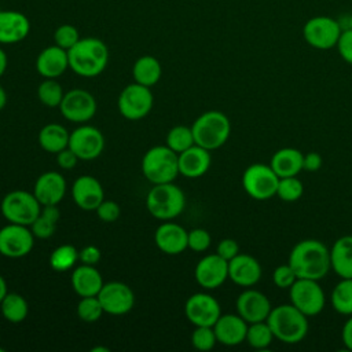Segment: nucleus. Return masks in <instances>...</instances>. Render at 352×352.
Wrapping results in <instances>:
<instances>
[{
    "label": "nucleus",
    "instance_id": "nucleus-5",
    "mask_svg": "<svg viewBox=\"0 0 352 352\" xmlns=\"http://www.w3.org/2000/svg\"><path fill=\"white\" fill-rule=\"evenodd\" d=\"M186 206L184 192L173 183L154 184L146 197L148 213L160 220H172L177 217Z\"/></svg>",
    "mask_w": 352,
    "mask_h": 352
},
{
    "label": "nucleus",
    "instance_id": "nucleus-15",
    "mask_svg": "<svg viewBox=\"0 0 352 352\" xmlns=\"http://www.w3.org/2000/svg\"><path fill=\"white\" fill-rule=\"evenodd\" d=\"M184 314L194 326H213L221 315V308L213 296L194 293L186 301Z\"/></svg>",
    "mask_w": 352,
    "mask_h": 352
},
{
    "label": "nucleus",
    "instance_id": "nucleus-49",
    "mask_svg": "<svg viewBox=\"0 0 352 352\" xmlns=\"http://www.w3.org/2000/svg\"><path fill=\"white\" fill-rule=\"evenodd\" d=\"M77 161H78V157H77L69 147H66V148H63L62 151L56 153V162H58V165H59L60 168H63V169H72V168H74L76 164H77Z\"/></svg>",
    "mask_w": 352,
    "mask_h": 352
},
{
    "label": "nucleus",
    "instance_id": "nucleus-45",
    "mask_svg": "<svg viewBox=\"0 0 352 352\" xmlns=\"http://www.w3.org/2000/svg\"><path fill=\"white\" fill-rule=\"evenodd\" d=\"M98 217L104 223H113L120 217V206L114 201L103 199L96 208Z\"/></svg>",
    "mask_w": 352,
    "mask_h": 352
},
{
    "label": "nucleus",
    "instance_id": "nucleus-8",
    "mask_svg": "<svg viewBox=\"0 0 352 352\" xmlns=\"http://www.w3.org/2000/svg\"><path fill=\"white\" fill-rule=\"evenodd\" d=\"M279 176L265 164H252L242 175V187L256 201H267L276 195Z\"/></svg>",
    "mask_w": 352,
    "mask_h": 352
},
{
    "label": "nucleus",
    "instance_id": "nucleus-32",
    "mask_svg": "<svg viewBox=\"0 0 352 352\" xmlns=\"http://www.w3.org/2000/svg\"><path fill=\"white\" fill-rule=\"evenodd\" d=\"M60 212L56 205H45L41 208L37 219L30 224V230L36 238L47 239L54 235L56 230Z\"/></svg>",
    "mask_w": 352,
    "mask_h": 352
},
{
    "label": "nucleus",
    "instance_id": "nucleus-11",
    "mask_svg": "<svg viewBox=\"0 0 352 352\" xmlns=\"http://www.w3.org/2000/svg\"><path fill=\"white\" fill-rule=\"evenodd\" d=\"M153 102L154 98L150 87L132 82L121 91L118 96V110L125 118L136 121L150 113Z\"/></svg>",
    "mask_w": 352,
    "mask_h": 352
},
{
    "label": "nucleus",
    "instance_id": "nucleus-13",
    "mask_svg": "<svg viewBox=\"0 0 352 352\" xmlns=\"http://www.w3.org/2000/svg\"><path fill=\"white\" fill-rule=\"evenodd\" d=\"M67 147L78 157V160H95L104 148V138L98 128L82 125L70 133Z\"/></svg>",
    "mask_w": 352,
    "mask_h": 352
},
{
    "label": "nucleus",
    "instance_id": "nucleus-35",
    "mask_svg": "<svg viewBox=\"0 0 352 352\" xmlns=\"http://www.w3.org/2000/svg\"><path fill=\"white\" fill-rule=\"evenodd\" d=\"M78 260V250L69 243L60 245L52 250L50 256V265L58 272H65L72 270Z\"/></svg>",
    "mask_w": 352,
    "mask_h": 352
},
{
    "label": "nucleus",
    "instance_id": "nucleus-7",
    "mask_svg": "<svg viewBox=\"0 0 352 352\" xmlns=\"http://www.w3.org/2000/svg\"><path fill=\"white\" fill-rule=\"evenodd\" d=\"M1 214L8 223L30 226L41 212V204L33 192L15 190L4 195L0 204Z\"/></svg>",
    "mask_w": 352,
    "mask_h": 352
},
{
    "label": "nucleus",
    "instance_id": "nucleus-56",
    "mask_svg": "<svg viewBox=\"0 0 352 352\" xmlns=\"http://www.w3.org/2000/svg\"><path fill=\"white\" fill-rule=\"evenodd\" d=\"M91 351L92 352H109V348H106V346H94Z\"/></svg>",
    "mask_w": 352,
    "mask_h": 352
},
{
    "label": "nucleus",
    "instance_id": "nucleus-52",
    "mask_svg": "<svg viewBox=\"0 0 352 352\" xmlns=\"http://www.w3.org/2000/svg\"><path fill=\"white\" fill-rule=\"evenodd\" d=\"M337 19H338L340 26H341L342 30H352V12L344 14Z\"/></svg>",
    "mask_w": 352,
    "mask_h": 352
},
{
    "label": "nucleus",
    "instance_id": "nucleus-53",
    "mask_svg": "<svg viewBox=\"0 0 352 352\" xmlns=\"http://www.w3.org/2000/svg\"><path fill=\"white\" fill-rule=\"evenodd\" d=\"M6 69H7V55H6V52L0 48V77L4 74Z\"/></svg>",
    "mask_w": 352,
    "mask_h": 352
},
{
    "label": "nucleus",
    "instance_id": "nucleus-4",
    "mask_svg": "<svg viewBox=\"0 0 352 352\" xmlns=\"http://www.w3.org/2000/svg\"><path fill=\"white\" fill-rule=\"evenodd\" d=\"M195 144L216 150L221 147L230 138L231 122L228 117L219 110H209L202 113L191 126Z\"/></svg>",
    "mask_w": 352,
    "mask_h": 352
},
{
    "label": "nucleus",
    "instance_id": "nucleus-34",
    "mask_svg": "<svg viewBox=\"0 0 352 352\" xmlns=\"http://www.w3.org/2000/svg\"><path fill=\"white\" fill-rule=\"evenodd\" d=\"M331 305L336 312L351 316L352 315V278H341L331 292Z\"/></svg>",
    "mask_w": 352,
    "mask_h": 352
},
{
    "label": "nucleus",
    "instance_id": "nucleus-16",
    "mask_svg": "<svg viewBox=\"0 0 352 352\" xmlns=\"http://www.w3.org/2000/svg\"><path fill=\"white\" fill-rule=\"evenodd\" d=\"M98 298L103 307V311L110 315L128 314L135 304V294L132 289L122 282L103 283Z\"/></svg>",
    "mask_w": 352,
    "mask_h": 352
},
{
    "label": "nucleus",
    "instance_id": "nucleus-51",
    "mask_svg": "<svg viewBox=\"0 0 352 352\" xmlns=\"http://www.w3.org/2000/svg\"><path fill=\"white\" fill-rule=\"evenodd\" d=\"M341 337H342V342L344 345L352 351V315L349 316V319L344 323L342 330H341Z\"/></svg>",
    "mask_w": 352,
    "mask_h": 352
},
{
    "label": "nucleus",
    "instance_id": "nucleus-33",
    "mask_svg": "<svg viewBox=\"0 0 352 352\" xmlns=\"http://www.w3.org/2000/svg\"><path fill=\"white\" fill-rule=\"evenodd\" d=\"M0 311L6 320L11 323H21L29 314V305L21 294L7 293L0 302Z\"/></svg>",
    "mask_w": 352,
    "mask_h": 352
},
{
    "label": "nucleus",
    "instance_id": "nucleus-50",
    "mask_svg": "<svg viewBox=\"0 0 352 352\" xmlns=\"http://www.w3.org/2000/svg\"><path fill=\"white\" fill-rule=\"evenodd\" d=\"M320 166H322V157L318 153L311 151L308 154H304L302 169L308 172H316L320 169Z\"/></svg>",
    "mask_w": 352,
    "mask_h": 352
},
{
    "label": "nucleus",
    "instance_id": "nucleus-10",
    "mask_svg": "<svg viewBox=\"0 0 352 352\" xmlns=\"http://www.w3.org/2000/svg\"><path fill=\"white\" fill-rule=\"evenodd\" d=\"M289 296L292 304L307 316L320 314L326 304V296L318 280L297 278L290 286Z\"/></svg>",
    "mask_w": 352,
    "mask_h": 352
},
{
    "label": "nucleus",
    "instance_id": "nucleus-31",
    "mask_svg": "<svg viewBox=\"0 0 352 352\" xmlns=\"http://www.w3.org/2000/svg\"><path fill=\"white\" fill-rule=\"evenodd\" d=\"M162 67L157 58L151 55H143L136 59L132 67V76L135 82L144 87H153L161 78Z\"/></svg>",
    "mask_w": 352,
    "mask_h": 352
},
{
    "label": "nucleus",
    "instance_id": "nucleus-21",
    "mask_svg": "<svg viewBox=\"0 0 352 352\" xmlns=\"http://www.w3.org/2000/svg\"><path fill=\"white\" fill-rule=\"evenodd\" d=\"M66 192V180L59 172L50 170L40 175L34 183L33 194L41 206L58 205Z\"/></svg>",
    "mask_w": 352,
    "mask_h": 352
},
{
    "label": "nucleus",
    "instance_id": "nucleus-20",
    "mask_svg": "<svg viewBox=\"0 0 352 352\" xmlns=\"http://www.w3.org/2000/svg\"><path fill=\"white\" fill-rule=\"evenodd\" d=\"M228 278L238 286L250 287L261 278V265L250 254L238 253L228 261Z\"/></svg>",
    "mask_w": 352,
    "mask_h": 352
},
{
    "label": "nucleus",
    "instance_id": "nucleus-48",
    "mask_svg": "<svg viewBox=\"0 0 352 352\" xmlns=\"http://www.w3.org/2000/svg\"><path fill=\"white\" fill-rule=\"evenodd\" d=\"M78 260L81 264L95 265L100 260V250L95 245H87L78 252Z\"/></svg>",
    "mask_w": 352,
    "mask_h": 352
},
{
    "label": "nucleus",
    "instance_id": "nucleus-6",
    "mask_svg": "<svg viewBox=\"0 0 352 352\" xmlns=\"http://www.w3.org/2000/svg\"><path fill=\"white\" fill-rule=\"evenodd\" d=\"M142 172L153 184L172 183L179 175L177 153L165 146H154L142 158Z\"/></svg>",
    "mask_w": 352,
    "mask_h": 352
},
{
    "label": "nucleus",
    "instance_id": "nucleus-18",
    "mask_svg": "<svg viewBox=\"0 0 352 352\" xmlns=\"http://www.w3.org/2000/svg\"><path fill=\"white\" fill-rule=\"evenodd\" d=\"M236 312L248 323L267 320L272 307L270 298L260 290L246 289L236 298Z\"/></svg>",
    "mask_w": 352,
    "mask_h": 352
},
{
    "label": "nucleus",
    "instance_id": "nucleus-46",
    "mask_svg": "<svg viewBox=\"0 0 352 352\" xmlns=\"http://www.w3.org/2000/svg\"><path fill=\"white\" fill-rule=\"evenodd\" d=\"M340 56L352 65V30H342L336 45Z\"/></svg>",
    "mask_w": 352,
    "mask_h": 352
},
{
    "label": "nucleus",
    "instance_id": "nucleus-9",
    "mask_svg": "<svg viewBox=\"0 0 352 352\" xmlns=\"http://www.w3.org/2000/svg\"><path fill=\"white\" fill-rule=\"evenodd\" d=\"M338 19L327 15L311 16L302 26V37L305 43L315 50H330L337 45L341 36Z\"/></svg>",
    "mask_w": 352,
    "mask_h": 352
},
{
    "label": "nucleus",
    "instance_id": "nucleus-2",
    "mask_svg": "<svg viewBox=\"0 0 352 352\" xmlns=\"http://www.w3.org/2000/svg\"><path fill=\"white\" fill-rule=\"evenodd\" d=\"M69 67L81 77H96L107 66V45L96 37L80 38L67 50Z\"/></svg>",
    "mask_w": 352,
    "mask_h": 352
},
{
    "label": "nucleus",
    "instance_id": "nucleus-26",
    "mask_svg": "<svg viewBox=\"0 0 352 352\" xmlns=\"http://www.w3.org/2000/svg\"><path fill=\"white\" fill-rule=\"evenodd\" d=\"M67 67V50H63L56 44L45 47L36 59V69L44 78H56L62 76Z\"/></svg>",
    "mask_w": 352,
    "mask_h": 352
},
{
    "label": "nucleus",
    "instance_id": "nucleus-39",
    "mask_svg": "<svg viewBox=\"0 0 352 352\" xmlns=\"http://www.w3.org/2000/svg\"><path fill=\"white\" fill-rule=\"evenodd\" d=\"M103 307L98 298V296L81 297L77 304V316L87 323H92L100 319L103 315Z\"/></svg>",
    "mask_w": 352,
    "mask_h": 352
},
{
    "label": "nucleus",
    "instance_id": "nucleus-3",
    "mask_svg": "<svg viewBox=\"0 0 352 352\" xmlns=\"http://www.w3.org/2000/svg\"><path fill=\"white\" fill-rule=\"evenodd\" d=\"M307 318V315L290 302L272 308L267 318V323L276 340L285 344H297L302 341L308 333L309 324Z\"/></svg>",
    "mask_w": 352,
    "mask_h": 352
},
{
    "label": "nucleus",
    "instance_id": "nucleus-29",
    "mask_svg": "<svg viewBox=\"0 0 352 352\" xmlns=\"http://www.w3.org/2000/svg\"><path fill=\"white\" fill-rule=\"evenodd\" d=\"M330 263L340 278H352V235H344L333 243Z\"/></svg>",
    "mask_w": 352,
    "mask_h": 352
},
{
    "label": "nucleus",
    "instance_id": "nucleus-43",
    "mask_svg": "<svg viewBox=\"0 0 352 352\" xmlns=\"http://www.w3.org/2000/svg\"><path fill=\"white\" fill-rule=\"evenodd\" d=\"M296 280L297 275L289 263L278 265L272 272V282L279 289H290Z\"/></svg>",
    "mask_w": 352,
    "mask_h": 352
},
{
    "label": "nucleus",
    "instance_id": "nucleus-24",
    "mask_svg": "<svg viewBox=\"0 0 352 352\" xmlns=\"http://www.w3.org/2000/svg\"><path fill=\"white\" fill-rule=\"evenodd\" d=\"M212 158L209 150L192 144L187 150L177 154V164H179V173L188 179H197L204 176L209 166Z\"/></svg>",
    "mask_w": 352,
    "mask_h": 352
},
{
    "label": "nucleus",
    "instance_id": "nucleus-14",
    "mask_svg": "<svg viewBox=\"0 0 352 352\" xmlns=\"http://www.w3.org/2000/svg\"><path fill=\"white\" fill-rule=\"evenodd\" d=\"M59 109L66 120L81 124L89 121L95 116L96 100L88 91L76 88L63 95Z\"/></svg>",
    "mask_w": 352,
    "mask_h": 352
},
{
    "label": "nucleus",
    "instance_id": "nucleus-44",
    "mask_svg": "<svg viewBox=\"0 0 352 352\" xmlns=\"http://www.w3.org/2000/svg\"><path fill=\"white\" fill-rule=\"evenodd\" d=\"M210 234L204 228H194L188 231L187 246L194 252H205L210 246Z\"/></svg>",
    "mask_w": 352,
    "mask_h": 352
},
{
    "label": "nucleus",
    "instance_id": "nucleus-25",
    "mask_svg": "<svg viewBox=\"0 0 352 352\" xmlns=\"http://www.w3.org/2000/svg\"><path fill=\"white\" fill-rule=\"evenodd\" d=\"M187 235L188 232L177 223L165 221L155 230L154 242L165 254H180L188 248Z\"/></svg>",
    "mask_w": 352,
    "mask_h": 352
},
{
    "label": "nucleus",
    "instance_id": "nucleus-40",
    "mask_svg": "<svg viewBox=\"0 0 352 352\" xmlns=\"http://www.w3.org/2000/svg\"><path fill=\"white\" fill-rule=\"evenodd\" d=\"M304 192V186L297 176L289 177H279L276 195L285 202H294L301 198Z\"/></svg>",
    "mask_w": 352,
    "mask_h": 352
},
{
    "label": "nucleus",
    "instance_id": "nucleus-42",
    "mask_svg": "<svg viewBox=\"0 0 352 352\" xmlns=\"http://www.w3.org/2000/svg\"><path fill=\"white\" fill-rule=\"evenodd\" d=\"M80 40V34L76 26L65 23L56 28L54 33V41L63 50H70Z\"/></svg>",
    "mask_w": 352,
    "mask_h": 352
},
{
    "label": "nucleus",
    "instance_id": "nucleus-19",
    "mask_svg": "<svg viewBox=\"0 0 352 352\" xmlns=\"http://www.w3.org/2000/svg\"><path fill=\"white\" fill-rule=\"evenodd\" d=\"M72 195L76 205L82 210H96L99 204L104 199V191L98 179L89 175L80 176L74 180Z\"/></svg>",
    "mask_w": 352,
    "mask_h": 352
},
{
    "label": "nucleus",
    "instance_id": "nucleus-55",
    "mask_svg": "<svg viewBox=\"0 0 352 352\" xmlns=\"http://www.w3.org/2000/svg\"><path fill=\"white\" fill-rule=\"evenodd\" d=\"M6 103H7V94H6L4 88L0 85V110H3Z\"/></svg>",
    "mask_w": 352,
    "mask_h": 352
},
{
    "label": "nucleus",
    "instance_id": "nucleus-27",
    "mask_svg": "<svg viewBox=\"0 0 352 352\" xmlns=\"http://www.w3.org/2000/svg\"><path fill=\"white\" fill-rule=\"evenodd\" d=\"M102 286L103 279L95 265L81 264L74 268L72 274V287L80 297L98 296Z\"/></svg>",
    "mask_w": 352,
    "mask_h": 352
},
{
    "label": "nucleus",
    "instance_id": "nucleus-36",
    "mask_svg": "<svg viewBox=\"0 0 352 352\" xmlns=\"http://www.w3.org/2000/svg\"><path fill=\"white\" fill-rule=\"evenodd\" d=\"M274 338H275L274 333H272L270 324L267 323V320L249 323L245 341H248V344L252 348H254V349H267L271 345Z\"/></svg>",
    "mask_w": 352,
    "mask_h": 352
},
{
    "label": "nucleus",
    "instance_id": "nucleus-28",
    "mask_svg": "<svg viewBox=\"0 0 352 352\" xmlns=\"http://www.w3.org/2000/svg\"><path fill=\"white\" fill-rule=\"evenodd\" d=\"M304 154L293 147H283L271 157L270 166L279 177L297 176L302 170Z\"/></svg>",
    "mask_w": 352,
    "mask_h": 352
},
{
    "label": "nucleus",
    "instance_id": "nucleus-41",
    "mask_svg": "<svg viewBox=\"0 0 352 352\" xmlns=\"http://www.w3.org/2000/svg\"><path fill=\"white\" fill-rule=\"evenodd\" d=\"M217 342L213 326H195L191 334V344L198 351H210Z\"/></svg>",
    "mask_w": 352,
    "mask_h": 352
},
{
    "label": "nucleus",
    "instance_id": "nucleus-1",
    "mask_svg": "<svg viewBox=\"0 0 352 352\" xmlns=\"http://www.w3.org/2000/svg\"><path fill=\"white\" fill-rule=\"evenodd\" d=\"M287 263L297 278L320 280L331 268L330 250L319 239H302L293 246Z\"/></svg>",
    "mask_w": 352,
    "mask_h": 352
},
{
    "label": "nucleus",
    "instance_id": "nucleus-17",
    "mask_svg": "<svg viewBox=\"0 0 352 352\" xmlns=\"http://www.w3.org/2000/svg\"><path fill=\"white\" fill-rule=\"evenodd\" d=\"M194 276L204 289H217L228 278V261L217 253L208 254L197 263Z\"/></svg>",
    "mask_w": 352,
    "mask_h": 352
},
{
    "label": "nucleus",
    "instance_id": "nucleus-57",
    "mask_svg": "<svg viewBox=\"0 0 352 352\" xmlns=\"http://www.w3.org/2000/svg\"><path fill=\"white\" fill-rule=\"evenodd\" d=\"M0 352H4V349H3V348H0Z\"/></svg>",
    "mask_w": 352,
    "mask_h": 352
},
{
    "label": "nucleus",
    "instance_id": "nucleus-54",
    "mask_svg": "<svg viewBox=\"0 0 352 352\" xmlns=\"http://www.w3.org/2000/svg\"><path fill=\"white\" fill-rule=\"evenodd\" d=\"M7 293H8V292H7V282H6V279L0 275V302H1V300L6 297Z\"/></svg>",
    "mask_w": 352,
    "mask_h": 352
},
{
    "label": "nucleus",
    "instance_id": "nucleus-30",
    "mask_svg": "<svg viewBox=\"0 0 352 352\" xmlns=\"http://www.w3.org/2000/svg\"><path fill=\"white\" fill-rule=\"evenodd\" d=\"M70 133L67 129L56 122L47 124L38 132V144L47 153H59L69 146Z\"/></svg>",
    "mask_w": 352,
    "mask_h": 352
},
{
    "label": "nucleus",
    "instance_id": "nucleus-47",
    "mask_svg": "<svg viewBox=\"0 0 352 352\" xmlns=\"http://www.w3.org/2000/svg\"><path fill=\"white\" fill-rule=\"evenodd\" d=\"M216 253L223 257L224 260L230 261L231 258H234L238 253H239V245L235 239L232 238H224L217 243L216 248Z\"/></svg>",
    "mask_w": 352,
    "mask_h": 352
},
{
    "label": "nucleus",
    "instance_id": "nucleus-37",
    "mask_svg": "<svg viewBox=\"0 0 352 352\" xmlns=\"http://www.w3.org/2000/svg\"><path fill=\"white\" fill-rule=\"evenodd\" d=\"M192 144H195V140H194L191 128L186 125H177L169 129L166 135V146L175 153L180 154L182 151L187 150Z\"/></svg>",
    "mask_w": 352,
    "mask_h": 352
},
{
    "label": "nucleus",
    "instance_id": "nucleus-38",
    "mask_svg": "<svg viewBox=\"0 0 352 352\" xmlns=\"http://www.w3.org/2000/svg\"><path fill=\"white\" fill-rule=\"evenodd\" d=\"M62 85L55 78H45L37 88L40 102L48 107H56L63 99Z\"/></svg>",
    "mask_w": 352,
    "mask_h": 352
},
{
    "label": "nucleus",
    "instance_id": "nucleus-23",
    "mask_svg": "<svg viewBox=\"0 0 352 352\" xmlns=\"http://www.w3.org/2000/svg\"><path fill=\"white\" fill-rule=\"evenodd\" d=\"M30 21L19 11H0V44H15L28 37Z\"/></svg>",
    "mask_w": 352,
    "mask_h": 352
},
{
    "label": "nucleus",
    "instance_id": "nucleus-22",
    "mask_svg": "<svg viewBox=\"0 0 352 352\" xmlns=\"http://www.w3.org/2000/svg\"><path fill=\"white\" fill-rule=\"evenodd\" d=\"M248 326L249 323L238 314H226L220 315V318L213 324V330L217 342L227 346H235L246 340Z\"/></svg>",
    "mask_w": 352,
    "mask_h": 352
},
{
    "label": "nucleus",
    "instance_id": "nucleus-12",
    "mask_svg": "<svg viewBox=\"0 0 352 352\" xmlns=\"http://www.w3.org/2000/svg\"><path fill=\"white\" fill-rule=\"evenodd\" d=\"M34 235L28 226L8 223L0 228V254L8 258H21L30 253Z\"/></svg>",
    "mask_w": 352,
    "mask_h": 352
}]
</instances>
